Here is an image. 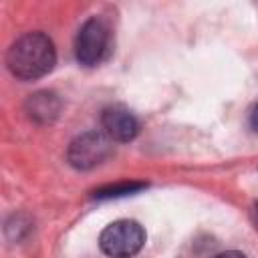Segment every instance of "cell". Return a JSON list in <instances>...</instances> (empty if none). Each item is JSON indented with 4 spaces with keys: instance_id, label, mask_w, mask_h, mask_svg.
I'll return each mask as SVG.
<instances>
[{
    "instance_id": "cell-6",
    "label": "cell",
    "mask_w": 258,
    "mask_h": 258,
    "mask_svg": "<svg viewBox=\"0 0 258 258\" xmlns=\"http://www.w3.org/2000/svg\"><path fill=\"white\" fill-rule=\"evenodd\" d=\"M58 111H60V101L54 93L48 91H38L30 95L26 101V113L30 115V119L38 123H50L52 119H56Z\"/></svg>"
},
{
    "instance_id": "cell-9",
    "label": "cell",
    "mask_w": 258,
    "mask_h": 258,
    "mask_svg": "<svg viewBox=\"0 0 258 258\" xmlns=\"http://www.w3.org/2000/svg\"><path fill=\"white\" fill-rule=\"evenodd\" d=\"M216 258H246L242 252H236V250H230V252H224V254H218Z\"/></svg>"
},
{
    "instance_id": "cell-8",
    "label": "cell",
    "mask_w": 258,
    "mask_h": 258,
    "mask_svg": "<svg viewBox=\"0 0 258 258\" xmlns=\"http://www.w3.org/2000/svg\"><path fill=\"white\" fill-rule=\"evenodd\" d=\"M250 127L258 133V103H254V107L250 109Z\"/></svg>"
},
{
    "instance_id": "cell-2",
    "label": "cell",
    "mask_w": 258,
    "mask_h": 258,
    "mask_svg": "<svg viewBox=\"0 0 258 258\" xmlns=\"http://www.w3.org/2000/svg\"><path fill=\"white\" fill-rule=\"evenodd\" d=\"M145 244V230L135 220H117L109 224L101 236L99 246L111 258H131Z\"/></svg>"
},
{
    "instance_id": "cell-5",
    "label": "cell",
    "mask_w": 258,
    "mask_h": 258,
    "mask_svg": "<svg viewBox=\"0 0 258 258\" xmlns=\"http://www.w3.org/2000/svg\"><path fill=\"white\" fill-rule=\"evenodd\" d=\"M101 125H103L105 135L111 141H119V143H127L131 139H135L139 133V121L123 105H111V107L103 109Z\"/></svg>"
},
{
    "instance_id": "cell-4",
    "label": "cell",
    "mask_w": 258,
    "mask_h": 258,
    "mask_svg": "<svg viewBox=\"0 0 258 258\" xmlns=\"http://www.w3.org/2000/svg\"><path fill=\"white\" fill-rule=\"evenodd\" d=\"M111 155V139L99 131H87L77 135L69 149L67 159L75 169H93Z\"/></svg>"
},
{
    "instance_id": "cell-7",
    "label": "cell",
    "mask_w": 258,
    "mask_h": 258,
    "mask_svg": "<svg viewBox=\"0 0 258 258\" xmlns=\"http://www.w3.org/2000/svg\"><path fill=\"white\" fill-rule=\"evenodd\" d=\"M145 187V183H117V185H109V187H103L99 191H95V198L97 200H109V198H121V196H127V194H133L137 189Z\"/></svg>"
},
{
    "instance_id": "cell-3",
    "label": "cell",
    "mask_w": 258,
    "mask_h": 258,
    "mask_svg": "<svg viewBox=\"0 0 258 258\" xmlns=\"http://www.w3.org/2000/svg\"><path fill=\"white\" fill-rule=\"evenodd\" d=\"M111 52V30L101 18H89L77 32L75 56L83 67L101 64Z\"/></svg>"
},
{
    "instance_id": "cell-1",
    "label": "cell",
    "mask_w": 258,
    "mask_h": 258,
    "mask_svg": "<svg viewBox=\"0 0 258 258\" xmlns=\"http://www.w3.org/2000/svg\"><path fill=\"white\" fill-rule=\"evenodd\" d=\"M56 50L44 32H26L6 52L8 71L20 81H36L54 69Z\"/></svg>"
}]
</instances>
